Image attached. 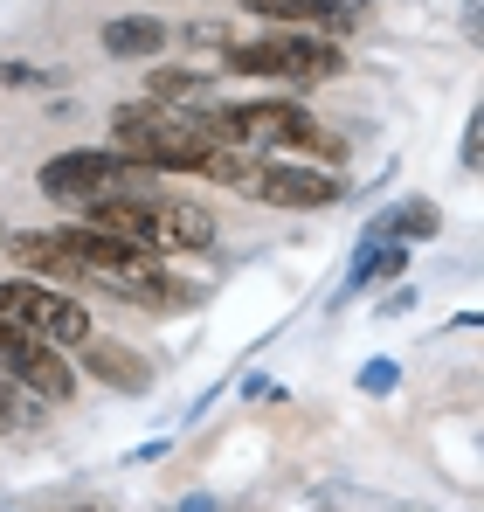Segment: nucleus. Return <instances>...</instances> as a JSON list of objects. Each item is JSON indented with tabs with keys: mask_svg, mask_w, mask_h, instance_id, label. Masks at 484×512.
Segmentation results:
<instances>
[{
	"mask_svg": "<svg viewBox=\"0 0 484 512\" xmlns=\"http://www.w3.org/2000/svg\"><path fill=\"white\" fill-rule=\"evenodd\" d=\"M0 319L28 326L35 340L63 346V353H77V346L97 333V326H90V305H83L77 291L35 284V277H0Z\"/></svg>",
	"mask_w": 484,
	"mask_h": 512,
	"instance_id": "obj_2",
	"label": "nucleus"
},
{
	"mask_svg": "<svg viewBox=\"0 0 484 512\" xmlns=\"http://www.w3.org/2000/svg\"><path fill=\"white\" fill-rule=\"evenodd\" d=\"M236 194H249V201H263V208H332L339 194H346V180L332 167H312V160H291V153H256L249 160V173H242Z\"/></svg>",
	"mask_w": 484,
	"mask_h": 512,
	"instance_id": "obj_3",
	"label": "nucleus"
},
{
	"mask_svg": "<svg viewBox=\"0 0 484 512\" xmlns=\"http://www.w3.org/2000/svg\"><path fill=\"white\" fill-rule=\"evenodd\" d=\"M215 84L208 70H173V63H153V77H146V97L166 104V111H180V104H194L201 90Z\"/></svg>",
	"mask_w": 484,
	"mask_h": 512,
	"instance_id": "obj_11",
	"label": "nucleus"
},
{
	"mask_svg": "<svg viewBox=\"0 0 484 512\" xmlns=\"http://www.w3.org/2000/svg\"><path fill=\"white\" fill-rule=\"evenodd\" d=\"M97 42H104V56H118V63H160L173 28H166L160 14H111Z\"/></svg>",
	"mask_w": 484,
	"mask_h": 512,
	"instance_id": "obj_8",
	"label": "nucleus"
},
{
	"mask_svg": "<svg viewBox=\"0 0 484 512\" xmlns=\"http://www.w3.org/2000/svg\"><path fill=\"white\" fill-rule=\"evenodd\" d=\"M7 256H14V263H21V270H28L35 284H56V291H63V284H90V277H83V263L63 250V243H56V229H28V236H7Z\"/></svg>",
	"mask_w": 484,
	"mask_h": 512,
	"instance_id": "obj_7",
	"label": "nucleus"
},
{
	"mask_svg": "<svg viewBox=\"0 0 484 512\" xmlns=\"http://www.w3.org/2000/svg\"><path fill=\"white\" fill-rule=\"evenodd\" d=\"M222 70L236 77H263V84H325L346 70V49L319 35V28H270V35H249V42H229Z\"/></svg>",
	"mask_w": 484,
	"mask_h": 512,
	"instance_id": "obj_1",
	"label": "nucleus"
},
{
	"mask_svg": "<svg viewBox=\"0 0 484 512\" xmlns=\"http://www.w3.org/2000/svg\"><path fill=\"white\" fill-rule=\"evenodd\" d=\"M77 367L90 381L118 388V395H146V388H153V360L132 353V346H118V340H104V333H90V340L77 346Z\"/></svg>",
	"mask_w": 484,
	"mask_h": 512,
	"instance_id": "obj_6",
	"label": "nucleus"
},
{
	"mask_svg": "<svg viewBox=\"0 0 484 512\" xmlns=\"http://www.w3.org/2000/svg\"><path fill=\"white\" fill-rule=\"evenodd\" d=\"M395 381H402L395 360H367V367H360V388H367V395H395Z\"/></svg>",
	"mask_w": 484,
	"mask_h": 512,
	"instance_id": "obj_14",
	"label": "nucleus"
},
{
	"mask_svg": "<svg viewBox=\"0 0 484 512\" xmlns=\"http://www.w3.org/2000/svg\"><path fill=\"white\" fill-rule=\"evenodd\" d=\"M0 84L28 90V84H49V70H28V63H0Z\"/></svg>",
	"mask_w": 484,
	"mask_h": 512,
	"instance_id": "obj_15",
	"label": "nucleus"
},
{
	"mask_svg": "<svg viewBox=\"0 0 484 512\" xmlns=\"http://www.w3.org/2000/svg\"><path fill=\"white\" fill-rule=\"evenodd\" d=\"M408 250L402 243H360V256H353V277L339 284V298H353V291H367V284H388V277H402Z\"/></svg>",
	"mask_w": 484,
	"mask_h": 512,
	"instance_id": "obj_10",
	"label": "nucleus"
},
{
	"mask_svg": "<svg viewBox=\"0 0 484 512\" xmlns=\"http://www.w3.org/2000/svg\"><path fill=\"white\" fill-rule=\"evenodd\" d=\"M77 512H97V506H77Z\"/></svg>",
	"mask_w": 484,
	"mask_h": 512,
	"instance_id": "obj_17",
	"label": "nucleus"
},
{
	"mask_svg": "<svg viewBox=\"0 0 484 512\" xmlns=\"http://www.w3.org/2000/svg\"><path fill=\"white\" fill-rule=\"evenodd\" d=\"M0 250H7V229H0Z\"/></svg>",
	"mask_w": 484,
	"mask_h": 512,
	"instance_id": "obj_16",
	"label": "nucleus"
},
{
	"mask_svg": "<svg viewBox=\"0 0 484 512\" xmlns=\"http://www.w3.org/2000/svg\"><path fill=\"white\" fill-rule=\"evenodd\" d=\"M381 229H388L395 243H436V229H443V208H436V201H402L395 215H381Z\"/></svg>",
	"mask_w": 484,
	"mask_h": 512,
	"instance_id": "obj_12",
	"label": "nucleus"
},
{
	"mask_svg": "<svg viewBox=\"0 0 484 512\" xmlns=\"http://www.w3.org/2000/svg\"><path fill=\"white\" fill-rule=\"evenodd\" d=\"M35 187L63 208H83L97 194H118V187H139V167L118 153V146H77V153H56L49 167L35 173Z\"/></svg>",
	"mask_w": 484,
	"mask_h": 512,
	"instance_id": "obj_4",
	"label": "nucleus"
},
{
	"mask_svg": "<svg viewBox=\"0 0 484 512\" xmlns=\"http://www.w3.org/2000/svg\"><path fill=\"white\" fill-rule=\"evenodd\" d=\"M0 374H14L42 409H63V402L77 395V367L63 360V346L35 340V333L14 326V319H0Z\"/></svg>",
	"mask_w": 484,
	"mask_h": 512,
	"instance_id": "obj_5",
	"label": "nucleus"
},
{
	"mask_svg": "<svg viewBox=\"0 0 484 512\" xmlns=\"http://www.w3.org/2000/svg\"><path fill=\"white\" fill-rule=\"evenodd\" d=\"M35 423V409H28V388L14 381V374H0V429H28Z\"/></svg>",
	"mask_w": 484,
	"mask_h": 512,
	"instance_id": "obj_13",
	"label": "nucleus"
},
{
	"mask_svg": "<svg viewBox=\"0 0 484 512\" xmlns=\"http://www.w3.org/2000/svg\"><path fill=\"white\" fill-rule=\"evenodd\" d=\"M242 7L270 28H319V35L353 28V0H242Z\"/></svg>",
	"mask_w": 484,
	"mask_h": 512,
	"instance_id": "obj_9",
	"label": "nucleus"
},
{
	"mask_svg": "<svg viewBox=\"0 0 484 512\" xmlns=\"http://www.w3.org/2000/svg\"><path fill=\"white\" fill-rule=\"evenodd\" d=\"M353 7H360V0H353Z\"/></svg>",
	"mask_w": 484,
	"mask_h": 512,
	"instance_id": "obj_18",
	"label": "nucleus"
}]
</instances>
